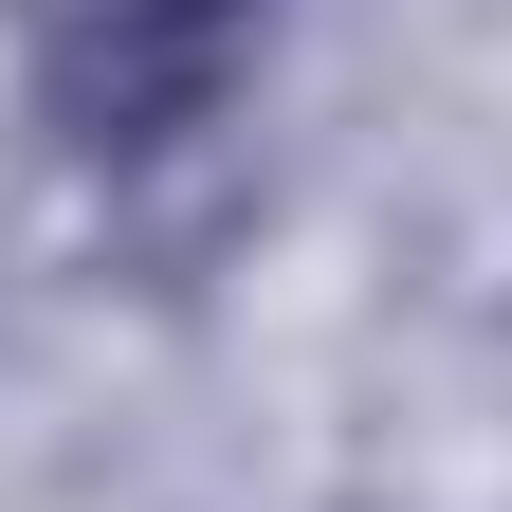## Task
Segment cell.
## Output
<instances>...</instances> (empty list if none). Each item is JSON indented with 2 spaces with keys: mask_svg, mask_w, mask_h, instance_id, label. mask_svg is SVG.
Segmentation results:
<instances>
[{
  "mask_svg": "<svg viewBox=\"0 0 512 512\" xmlns=\"http://www.w3.org/2000/svg\"><path fill=\"white\" fill-rule=\"evenodd\" d=\"M275 55V0H37V128L74 165L202 147Z\"/></svg>",
  "mask_w": 512,
  "mask_h": 512,
  "instance_id": "1",
  "label": "cell"
}]
</instances>
